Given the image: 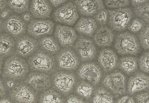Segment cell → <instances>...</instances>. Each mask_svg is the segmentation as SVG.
<instances>
[{
  "label": "cell",
  "instance_id": "obj_1",
  "mask_svg": "<svg viewBox=\"0 0 149 103\" xmlns=\"http://www.w3.org/2000/svg\"><path fill=\"white\" fill-rule=\"evenodd\" d=\"M1 71V78L21 81L24 80L30 69L26 59L14 54L4 59Z\"/></svg>",
  "mask_w": 149,
  "mask_h": 103
},
{
  "label": "cell",
  "instance_id": "obj_2",
  "mask_svg": "<svg viewBox=\"0 0 149 103\" xmlns=\"http://www.w3.org/2000/svg\"><path fill=\"white\" fill-rule=\"evenodd\" d=\"M113 47L120 55H138L141 52V46L139 38L129 31L120 32L115 35Z\"/></svg>",
  "mask_w": 149,
  "mask_h": 103
},
{
  "label": "cell",
  "instance_id": "obj_3",
  "mask_svg": "<svg viewBox=\"0 0 149 103\" xmlns=\"http://www.w3.org/2000/svg\"><path fill=\"white\" fill-rule=\"evenodd\" d=\"M52 87L65 97L74 93L79 80L75 72L56 70L51 75Z\"/></svg>",
  "mask_w": 149,
  "mask_h": 103
},
{
  "label": "cell",
  "instance_id": "obj_4",
  "mask_svg": "<svg viewBox=\"0 0 149 103\" xmlns=\"http://www.w3.org/2000/svg\"><path fill=\"white\" fill-rule=\"evenodd\" d=\"M30 71L52 75L56 69L54 55L39 49L32 56L26 59Z\"/></svg>",
  "mask_w": 149,
  "mask_h": 103
},
{
  "label": "cell",
  "instance_id": "obj_5",
  "mask_svg": "<svg viewBox=\"0 0 149 103\" xmlns=\"http://www.w3.org/2000/svg\"><path fill=\"white\" fill-rule=\"evenodd\" d=\"M108 10V26L116 33H120L126 30L134 15L133 9L130 7Z\"/></svg>",
  "mask_w": 149,
  "mask_h": 103
},
{
  "label": "cell",
  "instance_id": "obj_6",
  "mask_svg": "<svg viewBox=\"0 0 149 103\" xmlns=\"http://www.w3.org/2000/svg\"><path fill=\"white\" fill-rule=\"evenodd\" d=\"M75 72L79 80L89 82L96 87L100 84L104 74L99 63L94 61L81 63Z\"/></svg>",
  "mask_w": 149,
  "mask_h": 103
},
{
  "label": "cell",
  "instance_id": "obj_7",
  "mask_svg": "<svg viewBox=\"0 0 149 103\" xmlns=\"http://www.w3.org/2000/svg\"><path fill=\"white\" fill-rule=\"evenodd\" d=\"M101 85L109 91L115 98L127 93L126 77L121 71H116L107 74L103 78Z\"/></svg>",
  "mask_w": 149,
  "mask_h": 103
},
{
  "label": "cell",
  "instance_id": "obj_8",
  "mask_svg": "<svg viewBox=\"0 0 149 103\" xmlns=\"http://www.w3.org/2000/svg\"><path fill=\"white\" fill-rule=\"evenodd\" d=\"M52 17L53 20L58 24L72 26L79 19V14L74 3L70 1L56 8Z\"/></svg>",
  "mask_w": 149,
  "mask_h": 103
},
{
  "label": "cell",
  "instance_id": "obj_9",
  "mask_svg": "<svg viewBox=\"0 0 149 103\" xmlns=\"http://www.w3.org/2000/svg\"><path fill=\"white\" fill-rule=\"evenodd\" d=\"M55 58L57 70L75 72L81 63L73 48H62Z\"/></svg>",
  "mask_w": 149,
  "mask_h": 103
},
{
  "label": "cell",
  "instance_id": "obj_10",
  "mask_svg": "<svg viewBox=\"0 0 149 103\" xmlns=\"http://www.w3.org/2000/svg\"><path fill=\"white\" fill-rule=\"evenodd\" d=\"M14 103H37L39 93L26 84L24 80L17 81L8 93Z\"/></svg>",
  "mask_w": 149,
  "mask_h": 103
},
{
  "label": "cell",
  "instance_id": "obj_11",
  "mask_svg": "<svg viewBox=\"0 0 149 103\" xmlns=\"http://www.w3.org/2000/svg\"><path fill=\"white\" fill-rule=\"evenodd\" d=\"M96 46L91 38L79 36L73 48L79 57L81 63H83L96 59L98 57Z\"/></svg>",
  "mask_w": 149,
  "mask_h": 103
},
{
  "label": "cell",
  "instance_id": "obj_12",
  "mask_svg": "<svg viewBox=\"0 0 149 103\" xmlns=\"http://www.w3.org/2000/svg\"><path fill=\"white\" fill-rule=\"evenodd\" d=\"M27 25L20 15L14 13L7 19L1 20V32L7 33L15 39L27 34Z\"/></svg>",
  "mask_w": 149,
  "mask_h": 103
},
{
  "label": "cell",
  "instance_id": "obj_13",
  "mask_svg": "<svg viewBox=\"0 0 149 103\" xmlns=\"http://www.w3.org/2000/svg\"><path fill=\"white\" fill-rule=\"evenodd\" d=\"M55 26L51 20L34 19L28 24L26 33L38 40L46 36L52 35Z\"/></svg>",
  "mask_w": 149,
  "mask_h": 103
},
{
  "label": "cell",
  "instance_id": "obj_14",
  "mask_svg": "<svg viewBox=\"0 0 149 103\" xmlns=\"http://www.w3.org/2000/svg\"><path fill=\"white\" fill-rule=\"evenodd\" d=\"M15 39V55L26 59L32 56L40 49L38 40L28 34H25Z\"/></svg>",
  "mask_w": 149,
  "mask_h": 103
},
{
  "label": "cell",
  "instance_id": "obj_15",
  "mask_svg": "<svg viewBox=\"0 0 149 103\" xmlns=\"http://www.w3.org/2000/svg\"><path fill=\"white\" fill-rule=\"evenodd\" d=\"M53 36L62 48H73L79 37L74 28L60 24L56 25Z\"/></svg>",
  "mask_w": 149,
  "mask_h": 103
},
{
  "label": "cell",
  "instance_id": "obj_16",
  "mask_svg": "<svg viewBox=\"0 0 149 103\" xmlns=\"http://www.w3.org/2000/svg\"><path fill=\"white\" fill-rule=\"evenodd\" d=\"M24 82L40 94L51 88V75L42 72L30 71Z\"/></svg>",
  "mask_w": 149,
  "mask_h": 103
},
{
  "label": "cell",
  "instance_id": "obj_17",
  "mask_svg": "<svg viewBox=\"0 0 149 103\" xmlns=\"http://www.w3.org/2000/svg\"><path fill=\"white\" fill-rule=\"evenodd\" d=\"M97 60L104 73H109L115 70L119 66V58L113 50L104 48L99 52Z\"/></svg>",
  "mask_w": 149,
  "mask_h": 103
},
{
  "label": "cell",
  "instance_id": "obj_18",
  "mask_svg": "<svg viewBox=\"0 0 149 103\" xmlns=\"http://www.w3.org/2000/svg\"><path fill=\"white\" fill-rule=\"evenodd\" d=\"M149 90V75L142 71H137L127 81V93L133 95Z\"/></svg>",
  "mask_w": 149,
  "mask_h": 103
},
{
  "label": "cell",
  "instance_id": "obj_19",
  "mask_svg": "<svg viewBox=\"0 0 149 103\" xmlns=\"http://www.w3.org/2000/svg\"><path fill=\"white\" fill-rule=\"evenodd\" d=\"M77 11L81 16L93 17L105 9L103 0H74Z\"/></svg>",
  "mask_w": 149,
  "mask_h": 103
},
{
  "label": "cell",
  "instance_id": "obj_20",
  "mask_svg": "<svg viewBox=\"0 0 149 103\" xmlns=\"http://www.w3.org/2000/svg\"><path fill=\"white\" fill-rule=\"evenodd\" d=\"M53 8L48 0H31L29 11L34 19H47L52 15Z\"/></svg>",
  "mask_w": 149,
  "mask_h": 103
},
{
  "label": "cell",
  "instance_id": "obj_21",
  "mask_svg": "<svg viewBox=\"0 0 149 103\" xmlns=\"http://www.w3.org/2000/svg\"><path fill=\"white\" fill-rule=\"evenodd\" d=\"M99 27L98 24L93 17L81 16L75 24L74 28L81 36L93 38Z\"/></svg>",
  "mask_w": 149,
  "mask_h": 103
},
{
  "label": "cell",
  "instance_id": "obj_22",
  "mask_svg": "<svg viewBox=\"0 0 149 103\" xmlns=\"http://www.w3.org/2000/svg\"><path fill=\"white\" fill-rule=\"evenodd\" d=\"M114 31L107 26L98 27L93 37V40L97 46L101 48L109 47L114 41Z\"/></svg>",
  "mask_w": 149,
  "mask_h": 103
},
{
  "label": "cell",
  "instance_id": "obj_23",
  "mask_svg": "<svg viewBox=\"0 0 149 103\" xmlns=\"http://www.w3.org/2000/svg\"><path fill=\"white\" fill-rule=\"evenodd\" d=\"M15 41L9 34L1 32L0 36V56L1 60L15 54Z\"/></svg>",
  "mask_w": 149,
  "mask_h": 103
},
{
  "label": "cell",
  "instance_id": "obj_24",
  "mask_svg": "<svg viewBox=\"0 0 149 103\" xmlns=\"http://www.w3.org/2000/svg\"><path fill=\"white\" fill-rule=\"evenodd\" d=\"M139 59L131 55L120 58L118 68L128 76L134 74L139 69Z\"/></svg>",
  "mask_w": 149,
  "mask_h": 103
},
{
  "label": "cell",
  "instance_id": "obj_25",
  "mask_svg": "<svg viewBox=\"0 0 149 103\" xmlns=\"http://www.w3.org/2000/svg\"><path fill=\"white\" fill-rule=\"evenodd\" d=\"M38 41L40 49L52 55H56L62 49L53 36H46L38 40Z\"/></svg>",
  "mask_w": 149,
  "mask_h": 103
},
{
  "label": "cell",
  "instance_id": "obj_26",
  "mask_svg": "<svg viewBox=\"0 0 149 103\" xmlns=\"http://www.w3.org/2000/svg\"><path fill=\"white\" fill-rule=\"evenodd\" d=\"M115 96L102 85L95 88L94 94L90 103H115Z\"/></svg>",
  "mask_w": 149,
  "mask_h": 103
},
{
  "label": "cell",
  "instance_id": "obj_27",
  "mask_svg": "<svg viewBox=\"0 0 149 103\" xmlns=\"http://www.w3.org/2000/svg\"><path fill=\"white\" fill-rule=\"evenodd\" d=\"M96 87L89 82L84 80H79L74 93L84 99L88 103H90L92 98Z\"/></svg>",
  "mask_w": 149,
  "mask_h": 103
},
{
  "label": "cell",
  "instance_id": "obj_28",
  "mask_svg": "<svg viewBox=\"0 0 149 103\" xmlns=\"http://www.w3.org/2000/svg\"><path fill=\"white\" fill-rule=\"evenodd\" d=\"M38 103H65V97L51 87L39 94Z\"/></svg>",
  "mask_w": 149,
  "mask_h": 103
},
{
  "label": "cell",
  "instance_id": "obj_29",
  "mask_svg": "<svg viewBox=\"0 0 149 103\" xmlns=\"http://www.w3.org/2000/svg\"><path fill=\"white\" fill-rule=\"evenodd\" d=\"M31 0H8V7L14 13L20 15L29 11Z\"/></svg>",
  "mask_w": 149,
  "mask_h": 103
},
{
  "label": "cell",
  "instance_id": "obj_30",
  "mask_svg": "<svg viewBox=\"0 0 149 103\" xmlns=\"http://www.w3.org/2000/svg\"><path fill=\"white\" fill-rule=\"evenodd\" d=\"M134 15L143 20L146 24H149V2L142 6L134 7Z\"/></svg>",
  "mask_w": 149,
  "mask_h": 103
},
{
  "label": "cell",
  "instance_id": "obj_31",
  "mask_svg": "<svg viewBox=\"0 0 149 103\" xmlns=\"http://www.w3.org/2000/svg\"><path fill=\"white\" fill-rule=\"evenodd\" d=\"M147 25V24L139 17L133 19L128 26V30L133 34H139Z\"/></svg>",
  "mask_w": 149,
  "mask_h": 103
},
{
  "label": "cell",
  "instance_id": "obj_32",
  "mask_svg": "<svg viewBox=\"0 0 149 103\" xmlns=\"http://www.w3.org/2000/svg\"><path fill=\"white\" fill-rule=\"evenodd\" d=\"M138 38L142 49L149 50V24H147L143 30L139 33Z\"/></svg>",
  "mask_w": 149,
  "mask_h": 103
},
{
  "label": "cell",
  "instance_id": "obj_33",
  "mask_svg": "<svg viewBox=\"0 0 149 103\" xmlns=\"http://www.w3.org/2000/svg\"><path fill=\"white\" fill-rule=\"evenodd\" d=\"M104 5L109 9H117L128 7L130 2V0H105Z\"/></svg>",
  "mask_w": 149,
  "mask_h": 103
},
{
  "label": "cell",
  "instance_id": "obj_34",
  "mask_svg": "<svg viewBox=\"0 0 149 103\" xmlns=\"http://www.w3.org/2000/svg\"><path fill=\"white\" fill-rule=\"evenodd\" d=\"M93 18L99 26H106L109 21V10L105 9L101 10L93 17Z\"/></svg>",
  "mask_w": 149,
  "mask_h": 103
},
{
  "label": "cell",
  "instance_id": "obj_35",
  "mask_svg": "<svg viewBox=\"0 0 149 103\" xmlns=\"http://www.w3.org/2000/svg\"><path fill=\"white\" fill-rule=\"evenodd\" d=\"M140 69L149 75V51L144 52L139 59Z\"/></svg>",
  "mask_w": 149,
  "mask_h": 103
},
{
  "label": "cell",
  "instance_id": "obj_36",
  "mask_svg": "<svg viewBox=\"0 0 149 103\" xmlns=\"http://www.w3.org/2000/svg\"><path fill=\"white\" fill-rule=\"evenodd\" d=\"M136 103H149V90L137 94L134 96Z\"/></svg>",
  "mask_w": 149,
  "mask_h": 103
},
{
  "label": "cell",
  "instance_id": "obj_37",
  "mask_svg": "<svg viewBox=\"0 0 149 103\" xmlns=\"http://www.w3.org/2000/svg\"><path fill=\"white\" fill-rule=\"evenodd\" d=\"M65 103H84L88 102L84 99L73 93L65 97Z\"/></svg>",
  "mask_w": 149,
  "mask_h": 103
},
{
  "label": "cell",
  "instance_id": "obj_38",
  "mask_svg": "<svg viewBox=\"0 0 149 103\" xmlns=\"http://www.w3.org/2000/svg\"><path fill=\"white\" fill-rule=\"evenodd\" d=\"M1 81L4 85L7 94L12 89L14 88L17 82V81H15L12 79H4L3 78H1Z\"/></svg>",
  "mask_w": 149,
  "mask_h": 103
},
{
  "label": "cell",
  "instance_id": "obj_39",
  "mask_svg": "<svg viewBox=\"0 0 149 103\" xmlns=\"http://www.w3.org/2000/svg\"><path fill=\"white\" fill-rule=\"evenodd\" d=\"M115 103H136L135 99L132 95L128 94L123 95L118 97Z\"/></svg>",
  "mask_w": 149,
  "mask_h": 103
},
{
  "label": "cell",
  "instance_id": "obj_40",
  "mask_svg": "<svg viewBox=\"0 0 149 103\" xmlns=\"http://www.w3.org/2000/svg\"><path fill=\"white\" fill-rule=\"evenodd\" d=\"M14 13H15L14 11L9 7H7L5 8L2 10H1V15H0L1 20L4 21L7 19Z\"/></svg>",
  "mask_w": 149,
  "mask_h": 103
},
{
  "label": "cell",
  "instance_id": "obj_41",
  "mask_svg": "<svg viewBox=\"0 0 149 103\" xmlns=\"http://www.w3.org/2000/svg\"><path fill=\"white\" fill-rule=\"evenodd\" d=\"M20 15L22 20L26 23L27 25L34 19L33 15L29 11L22 13Z\"/></svg>",
  "mask_w": 149,
  "mask_h": 103
},
{
  "label": "cell",
  "instance_id": "obj_42",
  "mask_svg": "<svg viewBox=\"0 0 149 103\" xmlns=\"http://www.w3.org/2000/svg\"><path fill=\"white\" fill-rule=\"evenodd\" d=\"M52 7L57 8L68 1V0H48Z\"/></svg>",
  "mask_w": 149,
  "mask_h": 103
},
{
  "label": "cell",
  "instance_id": "obj_43",
  "mask_svg": "<svg viewBox=\"0 0 149 103\" xmlns=\"http://www.w3.org/2000/svg\"><path fill=\"white\" fill-rule=\"evenodd\" d=\"M130 1L133 7H136L149 2V0H130Z\"/></svg>",
  "mask_w": 149,
  "mask_h": 103
},
{
  "label": "cell",
  "instance_id": "obj_44",
  "mask_svg": "<svg viewBox=\"0 0 149 103\" xmlns=\"http://www.w3.org/2000/svg\"><path fill=\"white\" fill-rule=\"evenodd\" d=\"M0 103H12L13 101L11 99L10 96L8 95L4 96L3 97L1 98L0 100Z\"/></svg>",
  "mask_w": 149,
  "mask_h": 103
},
{
  "label": "cell",
  "instance_id": "obj_45",
  "mask_svg": "<svg viewBox=\"0 0 149 103\" xmlns=\"http://www.w3.org/2000/svg\"><path fill=\"white\" fill-rule=\"evenodd\" d=\"M8 7V0H1V10Z\"/></svg>",
  "mask_w": 149,
  "mask_h": 103
}]
</instances>
